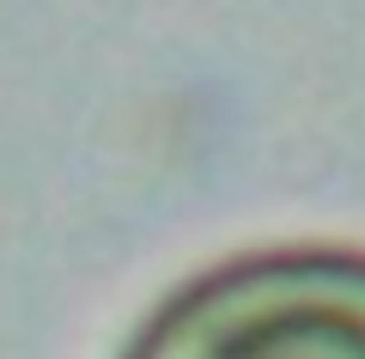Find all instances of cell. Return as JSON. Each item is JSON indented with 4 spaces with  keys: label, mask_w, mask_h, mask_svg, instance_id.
I'll use <instances>...</instances> for the list:
<instances>
[{
    "label": "cell",
    "mask_w": 365,
    "mask_h": 359,
    "mask_svg": "<svg viewBox=\"0 0 365 359\" xmlns=\"http://www.w3.org/2000/svg\"><path fill=\"white\" fill-rule=\"evenodd\" d=\"M116 359H365V244H256L195 268Z\"/></svg>",
    "instance_id": "obj_1"
}]
</instances>
